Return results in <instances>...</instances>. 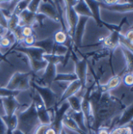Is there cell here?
<instances>
[{
    "label": "cell",
    "instance_id": "603a6c76",
    "mask_svg": "<svg viewBox=\"0 0 133 134\" xmlns=\"http://www.w3.org/2000/svg\"><path fill=\"white\" fill-rule=\"evenodd\" d=\"M82 100V97L74 95V96L69 97L66 101L68 102L71 110H72L74 112H80L82 111V108H81Z\"/></svg>",
    "mask_w": 133,
    "mask_h": 134
},
{
    "label": "cell",
    "instance_id": "2e32d148",
    "mask_svg": "<svg viewBox=\"0 0 133 134\" xmlns=\"http://www.w3.org/2000/svg\"><path fill=\"white\" fill-rule=\"evenodd\" d=\"M74 9L78 15V16H86L89 18H92V14L86 3V1H78V2L74 6Z\"/></svg>",
    "mask_w": 133,
    "mask_h": 134
},
{
    "label": "cell",
    "instance_id": "277c9868",
    "mask_svg": "<svg viewBox=\"0 0 133 134\" xmlns=\"http://www.w3.org/2000/svg\"><path fill=\"white\" fill-rule=\"evenodd\" d=\"M63 2H64V11H65L64 13L66 16L67 35L72 41L75 27L77 26L79 18L78 15L76 13V12L74 9V6L78 2V1H63Z\"/></svg>",
    "mask_w": 133,
    "mask_h": 134
},
{
    "label": "cell",
    "instance_id": "c3c4849f",
    "mask_svg": "<svg viewBox=\"0 0 133 134\" xmlns=\"http://www.w3.org/2000/svg\"><path fill=\"white\" fill-rule=\"evenodd\" d=\"M1 38H2V36H0V41H1Z\"/></svg>",
    "mask_w": 133,
    "mask_h": 134
},
{
    "label": "cell",
    "instance_id": "681fc988",
    "mask_svg": "<svg viewBox=\"0 0 133 134\" xmlns=\"http://www.w3.org/2000/svg\"><path fill=\"white\" fill-rule=\"evenodd\" d=\"M132 74H133V72H132Z\"/></svg>",
    "mask_w": 133,
    "mask_h": 134
},
{
    "label": "cell",
    "instance_id": "ffe728a7",
    "mask_svg": "<svg viewBox=\"0 0 133 134\" xmlns=\"http://www.w3.org/2000/svg\"><path fill=\"white\" fill-rule=\"evenodd\" d=\"M121 82H122V78L119 75H114L108 80L107 84H105L103 86H100V90L102 93H107L108 91L113 90L116 89L117 87H118L120 86Z\"/></svg>",
    "mask_w": 133,
    "mask_h": 134
},
{
    "label": "cell",
    "instance_id": "ba28073f",
    "mask_svg": "<svg viewBox=\"0 0 133 134\" xmlns=\"http://www.w3.org/2000/svg\"><path fill=\"white\" fill-rule=\"evenodd\" d=\"M87 71L88 62L86 58H83L82 60H74V73L78 77V80L82 84V90L86 87Z\"/></svg>",
    "mask_w": 133,
    "mask_h": 134
},
{
    "label": "cell",
    "instance_id": "e0dca14e",
    "mask_svg": "<svg viewBox=\"0 0 133 134\" xmlns=\"http://www.w3.org/2000/svg\"><path fill=\"white\" fill-rule=\"evenodd\" d=\"M55 42L53 38H47L43 40L36 41L33 46L40 48L45 51V54H52L53 47H54Z\"/></svg>",
    "mask_w": 133,
    "mask_h": 134
},
{
    "label": "cell",
    "instance_id": "1f68e13d",
    "mask_svg": "<svg viewBox=\"0 0 133 134\" xmlns=\"http://www.w3.org/2000/svg\"><path fill=\"white\" fill-rule=\"evenodd\" d=\"M119 45L124 47L125 49H126L127 50H129L130 53H132L133 54V43L127 41L125 38V37L120 34V32H119Z\"/></svg>",
    "mask_w": 133,
    "mask_h": 134
},
{
    "label": "cell",
    "instance_id": "484cf974",
    "mask_svg": "<svg viewBox=\"0 0 133 134\" xmlns=\"http://www.w3.org/2000/svg\"><path fill=\"white\" fill-rule=\"evenodd\" d=\"M123 55L125 57L126 62H127V67H128V71L129 73H132L133 72V54L132 53H130L129 50H127L126 49H125L124 47L121 46Z\"/></svg>",
    "mask_w": 133,
    "mask_h": 134
},
{
    "label": "cell",
    "instance_id": "e575fe53",
    "mask_svg": "<svg viewBox=\"0 0 133 134\" xmlns=\"http://www.w3.org/2000/svg\"><path fill=\"white\" fill-rule=\"evenodd\" d=\"M21 34L24 38L29 37V36L34 35V30L31 27L25 26L21 28Z\"/></svg>",
    "mask_w": 133,
    "mask_h": 134
},
{
    "label": "cell",
    "instance_id": "b9f144b4",
    "mask_svg": "<svg viewBox=\"0 0 133 134\" xmlns=\"http://www.w3.org/2000/svg\"><path fill=\"white\" fill-rule=\"evenodd\" d=\"M0 134H6V126L0 115Z\"/></svg>",
    "mask_w": 133,
    "mask_h": 134
},
{
    "label": "cell",
    "instance_id": "ab89813d",
    "mask_svg": "<svg viewBox=\"0 0 133 134\" xmlns=\"http://www.w3.org/2000/svg\"><path fill=\"white\" fill-rule=\"evenodd\" d=\"M47 18L45 16H44L43 14H41V13H36V17H35V20L36 22L39 24L40 27H42L43 26V20Z\"/></svg>",
    "mask_w": 133,
    "mask_h": 134
},
{
    "label": "cell",
    "instance_id": "ee69618b",
    "mask_svg": "<svg viewBox=\"0 0 133 134\" xmlns=\"http://www.w3.org/2000/svg\"><path fill=\"white\" fill-rule=\"evenodd\" d=\"M96 134H110V130L107 128H105V127L100 128L97 130V133Z\"/></svg>",
    "mask_w": 133,
    "mask_h": 134
},
{
    "label": "cell",
    "instance_id": "836d02e7",
    "mask_svg": "<svg viewBox=\"0 0 133 134\" xmlns=\"http://www.w3.org/2000/svg\"><path fill=\"white\" fill-rule=\"evenodd\" d=\"M123 82L125 86L127 87H132L133 86V74L132 73H126L123 77Z\"/></svg>",
    "mask_w": 133,
    "mask_h": 134
},
{
    "label": "cell",
    "instance_id": "f1b7e54d",
    "mask_svg": "<svg viewBox=\"0 0 133 134\" xmlns=\"http://www.w3.org/2000/svg\"><path fill=\"white\" fill-rule=\"evenodd\" d=\"M69 50V48L67 46L64 45H58L56 44L54 45L52 54L57 55V56H65Z\"/></svg>",
    "mask_w": 133,
    "mask_h": 134
},
{
    "label": "cell",
    "instance_id": "7a4b0ae2",
    "mask_svg": "<svg viewBox=\"0 0 133 134\" xmlns=\"http://www.w3.org/2000/svg\"><path fill=\"white\" fill-rule=\"evenodd\" d=\"M13 49L16 52L22 53L27 57L32 72L36 73L45 69L48 63L43 59V55L45 54L43 49L34 46L26 47L24 46H16Z\"/></svg>",
    "mask_w": 133,
    "mask_h": 134
},
{
    "label": "cell",
    "instance_id": "52a82bcc",
    "mask_svg": "<svg viewBox=\"0 0 133 134\" xmlns=\"http://www.w3.org/2000/svg\"><path fill=\"white\" fill-rule=\"evenodd\" d=\"M56 65L48 63L45 69V72L38 79V82H35L39 86L50 88L52 84L54 82V79L56 76Z\"/></svg>",
    "mask_w": 133,
    "mask_h": 134
},
{
    "label": "cell",
    "instance_id": "44dd1931",
    "mask_svg": "<svg viewBox=\"0 0 133 134\" xmlns=\"http://www.w3.org/2000/svg\"><path fill=\"white\" fill-rule=\"evenodd\" d=\"M2 119L6 126V134H13V132L17 128L18 122H17L16 114L13 115L11 117H7L4 115L2 116Z\"/></svg>",
    "mask_w": 133,
    "mask_h": 134
},
{
    "label": "cell",
    "instance_id": "ac0fdd59",
    "mask_svg": "<svg viewBox=\"0 0 133 134\" xmlns=\"http://www.w3.org/2000/svg\"><path fill=\"white\" fill-rule=\"evenodd\" d=\"M103 45L106 48L109 49H114L119 45V31H113L110 35L105 38L103 41Z\"/></svg>",
    "mask_w": 133,
    "mask_h": 134
},
{
    "label": "cell",
    "instance_id": "7402d4cb",
    "mask_svg": "<svg viewBox=\"0 0 133 134\" xmlns=\"http://www.w3.org/2000/svg\"><path fill=\"white\" fill-rule=\"evenodd\" d=\"M89 8L92 14V18L96 21L98 24H102L103 21L100 18V7L98 1H86Z\"/></svg>",
    "mask_w": 133,
    "mask_h": 134
},
{
    "label": "cell",
    "instance_id": "7c38bea8",
    "mask_svg": "<svg viewBox=\"0 0 133 134\" xmlns=\"http://www.w3.org/2000/svg\"><path fill=\"white\" fill-rule=\"evenodd\" d=\"M82 84L78 80H75L74 82H71L67 86V89L63 92V94L60 97L58 102L56 103V107H59L60 104H62L63 102H65L69 97L76 95L80 90H82Z\"/></svg>",
    "mask_w": 133,
    "mask_h": 134
},
{
    "label": "cell",
    "instance_id": "4316f807",
    "mask_svg": "<svg viewBox=\"0 0 133 134\" xmlns=\"http://www.w3.org/2000/svg\"><path fill=\"white\" fill-rule=\"evenodd\" d=\"M133 129L131 126H120L110 131V134H132Z\"/></svg>",
    "mask_w": 133,
    "mask_h": 134
},
{
    "label": "cell",
    "instance_id": "cb8c5ba5",
    "mask_svg": "<svg viewBox=\"0 0 133 134\" xmlns=\"http://www.w3.org/2000/svg\"><path fill=\"white\" fill-rule=\"evenodd\" d=\"M78 80L75 73H57L54 79L56 82H71Z\"/></svg>",
    "mask_w": 133,
    "mask_h": 134
},
{
    "label": "cell",
    "instance_id": "f6af8a7d",
    "mask_svg": "<svg viewBox=\"0 0 133 134\" xmlns=\"http://www.w3.org/2000/svg\"><path fill=\"white\" fill-rule=\"evenodd\" d=\"M45 134H59L56 131V130L54 129V128H53L51 126H49V128L46 130V131H45Z\"/></svg>",
    "mask_w": 133,
    "mask_h": 134
},
{
    "label": "cell",
    "instance_id": "f35d334b",
    "mask_svg": "<svg viewBox=\"0 0 133 134\" xmlns=\"http://www.w3.org/2000/svg\"><path fill=\"white\" fill-rule=\"evenodd\" d=\"M123 36L127 41L133 43V28H129L128 31H126V32L123 35Z\"/></svg>",
    "mask_w": 133,
    "mask_h": 134
},
{
    "label": "cell",
    "instance_id": "60d3db41",
    "mask_svg": "<svg viewBox=\"0 0 133 134\" xmlns=\"http://www.w3.org/2000/svg\"><path fill=\"white\" fill-rule=\"evenodd\" d=\"M0 26L3 27L4 28L7 29V20L2 14L1 9H0Z\"/></svg>",
    "mask_w": 133,
    "mask_h": 134
},
{
    "label": "cell",
    "instance_id": "4fadbf2b",
    "mask_svg": "<svg viewBox=\"0 0 133 134\" xmlns=\"http://www.w3.org/2000/svg\"><path fill=\"white\" fill-rule=\"evenodd\" d=\"M31 75V72L23 73V72L16 71L12 75V77L9 79L5 88L9 90H13V91H19V87H20L22 81L25 78L29 77Z\"/></svg>",
    "mask_w": 133,
    "mask_h": 134
},
{
    "label": "cell",
    "instance_id": "3957f363",
    "mask_svg": "<svg viewBox=\"0 0 133 134\" xmlns=\"http://www.w3.org/2000/svg\"><path fill=\"white\" fill-rule=\"evenodd\" d=\"M30 85L34 90V91L39 95L43 103L45 104L46 109L49 112L53 111V108L56 107V103L59 100L56 93L53 90H51V88L39 86L34 81L30 83Z\"/></svg>",
    "mask_w": 133,
    "mask_h": 134
},
{
    "label": "cell",
    "instance_id": "d590c367",
    "mask_svg": "<svg viewBox=\"0 0 133 134\" xmlns=\"http://www.w3.org/2000/svg\"><path fill=\"white\" fill-rule=\"evenodd\" d=\"M35 42H36V40H35V36H34V35H31V36L24 38L22 42L24 44V46L31 47V46H34V44Z\"/></svg>",
    "mask_w": 133,
    "mask_h": 134
},
{
    "label": "cell",
    "instance_id": "bcb514c9",
    "mask_svg": "<svg viewBox=\"0 0 133 134\" xmlns=\"http://www.w3.org/2000/svg\"><path fill=\"white\" fill-rule=\"evenodd\" d=\"M13 134H24V133H23L22 132H20V130H16L14 132H13Z\"/></svg>",
    "mask_w": 133,
    "mask_h": 134
},
{
    "label": "cell",
    "instance_id": "5b68a950",
    "mask_svg": "<svg viewBox=\"0 0 133 134\" xmlns=\"http://www.w3.org/2000/svg\"><path fill=\"white\" fill-rule=\"evenodd\" d=\"M31 97L32 99V102L34 104L40 124L50 126L53 122V117L50 115V112L46 109L45 104L43 103L39 95L34 91V93L31 95Z\"/></svg>",
    "mask_w": 133,
    "mask_h": 134
},
{
    "label": "cell",
    "instance_id": "8d00e7d4",
    "mask_svg": "<svg viewBox=\"0 0 133 134\" xmlns=\"http://www.w3.org/2000/svg\"><path fill=\"white\" fill-rule=\"evenodd\" d=\"M0 46L3 48H9L11 46H13V44L8 38L2 36L0 41Z\"/></svg>",
    "mask_w": 133,
    "mask_h": 134
},
{
    "label": "cell",
    "instance_id": "d4e9b609",
    "mask_svg": "<svg viewBox=\"0 0 133 134\" xmlns=\"http://www.w3.org/2000/svg\"><path fill=\"white\" fill-rule=\"evenodd\" d=\"M53 38L54 40V42L56 44H58V45H64V46H66L67 42H72L71 38L68 36V35L66 32L63 31L62 30L56 32Z\"/></svg>",
    "mask_w": 133,
    "mask_h": 134
},
{
    "label": "cell",
    "instance_id": "9c48e42d",
    "mask_svg": "<svg viewBox=\"0 0 133 134\" xmlns=\"http://www.w3.org/2000/svg\"><path fill=\"white\" fill-rule=\"evenodd\" d=\"M37 13H41L53 20H60L57 9L54 3V1H41Z\"/></svg>",
    "mask_w": 133,
    "mask_h": 134
},
{
    "label": "cell",
    "instance_id": "83f0119b",
    "mask_svg": "<svg viewBox=\"0 0 133 134\" xmlns=\"http://www.w3.org/2000/svg\"><path fill=\"white\" fill-rule=\"evenodd\" d=\"M18 23H19V16L13 13L10 18L7 20V30L13 32L18 27Z\"/></svg>",
    "mask_w": 133,
    "mask_h": 134
},
{
    "label": "cell",
    "instance_id": "5bb4252c",
    "mask_svg": "<svg viewBox=\"0 0 133 134\" xmlns=\"http://www.w3.org/2000/svg\"><path fill=\"white\" fill-rule=\"evenodd\" d=\"M19 23H18V27L22 28L25 26L31 27L36 22L35 17H36V13H33L27 9H25L23 11L19 16Z\"/></svg>",
    "mask_w": 133,
    "mask_h": 134
},
{
    "label": "cell",
    "instance_id": "7bdbcfd3",
    "mask_svg": "<svg viewBox=\"0 0 133 134\" xmlns=\"http://www.w3.org/2000/svg\"><path fill=\"white\" fill-rule=\"evenodd\" d=\"M0 61H4V62H5V63H7L8 64H9L10 66H13L9 60H8V59L6 58V56L5 55V54H3V53H1V51H0Z\"/></svg>",
    "mask_w": 133,
    "mask_h": 134
},
{
    "label": "cell",
    "instance_id": "d6986e66",
    "mask_svg": "<svg viewBox=\"0 0 133 134\" xmlns=\"http://www.w3.org/2000/svg\"><path fill=\"white\" fill-rule=\"evenodd\" d=\"M62 126L63 127H64L65 129L74 132L76 134H86L84 132H82L80 128L78 127V126L77 125V123L75 122V121L68 115L66 114V115L64 116L63 122H62Z\"/></svg>",
    "mask_w": 133,
    "mask_h": 134
},
{
    "label": "cell",
    "instance_id": "7dc6e473",
    "mask_svg": "<svg viewBox=\"0 0 133 134\" xmlns=\"http://www.w3.org/2000/svg\"><path fill=\"white\" fill-rule=\"evenodd\" d=\"M60 134H67V133H66V132H65V130H64V129H63H63H62V130L60 131Z\"/></svg>",
    "mask_w": 133,
    "mask_h": 134
},
{
    "label": "cell",
    "instance_id": "74e56055",
    "mask_svg": "<svg viewBox=\"0 0 133 134\" xmlns=\"http://www.w3.org/2000/svg\"><path fill=\"white\" fill-rule=\"evenodd\" d=\"M49 126H48V125H42V124H40L35 129V130L34 131L33 134H45V131L49 128Z\"/></svg>",
    "mask_w": 133,
    "mask_h": 134
},
{
    "label": "cell",
    "instance_id": "f546056e",
    "mask_svg": "<svg viewBox=\"0 0 133 134\" xmlns=\"http://www.w3.org/2000/svg\"><path fill=\"white\" fill-rule=\"evenodd\" d=\"M30 0H24V1H18L16 8L14 9L13 14H16L17 16H19L23 11H24L25 9H27V6L29 5Z\"/></svg>",
    "mask_w": 133,
    "mask_h": 134
},
{
    "label": "cell",
    "instance_id": "d6a6232c",
    "mask_svg": "<svg viewBox=\"0 0 133 134\" xmlns=\"http://www.w3.org/2000/svg\"><path fill=\"white\" fill-rule=\"evenodd\" d=\"M40 3H41L40 0L39 1L38 0H31L27 9L33 13H37L39 5H40Z\"/></svg>",
    "mask_w": 133,
    "mask_h": 134
},
{
    "label": "cell",
    "instance_id": "4dcf8cb0",
    "mask_svg": "<svg viewBox=\"0 0 133 134\" xmlns=\"http://www.w3.org/2000/svg\"><path fill=\"white\" fill-rule=\"evenodd\" d=\"M21 92L20 91H13L6 89L5 87H0V98L8 97H16Z\"/></svg>",
    "mask_w": 133,
    "mask_h": 134
},
{
    "label": "cell",
    "instance_id": "30bf717a",
    "mask_svg": "<svg viewBox=\"0 0 133 134\" xmlns=\"http://www.w3.org/2000/svg\"><path fill=\"white\" fill-rule=\"evenodd\" d=\"M0 102L3 107L5 115L7 117H11L15 115L16 111L22 106V104L16 99V97L1 98Z\"/></svg>",
    "mask_w": 133,
    "mask_h": 134
},
{
    "label": "cell",
    "instance_id": "8fae6325",
    "mask_svg": "<svg viewBox=\"0 0 133 134\" xmlns=\"http://www.w3.org/2000/svg\"><path fill=\"white\" fill-rule=\"evenodd\" d=\"M89 19V18L86 17V16H79V18H78V21L77 26L75 27L74 37L72 39L73 45H74L75 47H77V48H78L82 46L85 26H86V24H87Z\"/></svg>",
    "mask_w": 133,
    "mask_h": 134
},
{
    "label": "cell",
    "instance_id": "f907efd6",
    "mask_svg": "<svg viewBox=\"0 0 133 134\" xmlns=\"http://www.w3.org/2000/svg\"><path fill=\"white\" fill-rule=\"evenodd\" d=\"M132 134H133V133H132Z\"/></svg>",
    "mask_w": 133,
    "mask_h": 134
},
{
    "label": "cell",
    "instance_id": "6da1fadb",
    "mask_svg": "<svg viewBox=\"0 0 133 134\" xmlns=\"http://www.w3.org/2000/svg\"><path fill=\"white\" fill-rule=\"evenodd\" d=\"M17 128L24 134H33L35 129L40 125L37 111L34 103L31 101L30 105L24 111L16 114Z\"/></svg>",
    "mask_w": 133,
    "mask_h": 134
},
{
    "label": "cell",
    "instance_id": "9a60e30c",
    "mask_svg": "<svg viewBox=\"0 0 133 134\" xmlns=\"http://www.w3.org/2000/svg\"><path fill=\"white\" fill-rule=\"evenodd\" d=\"M67 115H68L69 116H71L77 123V125L78 126V127L80 128V130L84 132L85 133L89 134V129L86 126V123H85V119L84 117V115L82 111L80 112H74L72 110L69 109L67 112Z\"/></svg>",
    "mask_w": 133,
    "mask_h": 134
},
{
    "label": "cell",
    "instance_id": "8992f818",
    "mask_svg": "<svg viewBox=\"0 0 133 134\" xmlns=\"http://www.w3.org/2000/svg\"><path fill=\"white\" fill-rule=\"evenodd\" d=\"M69 109H70V105L67 101H65L59 107H55L53 108V122L50 126L53 128H54L59 134L60 133V131L63 129V126H62L63 119Z\"/></svg>",
    "mask_w": 133,
    "mask_h": 134
}]
</instances>
